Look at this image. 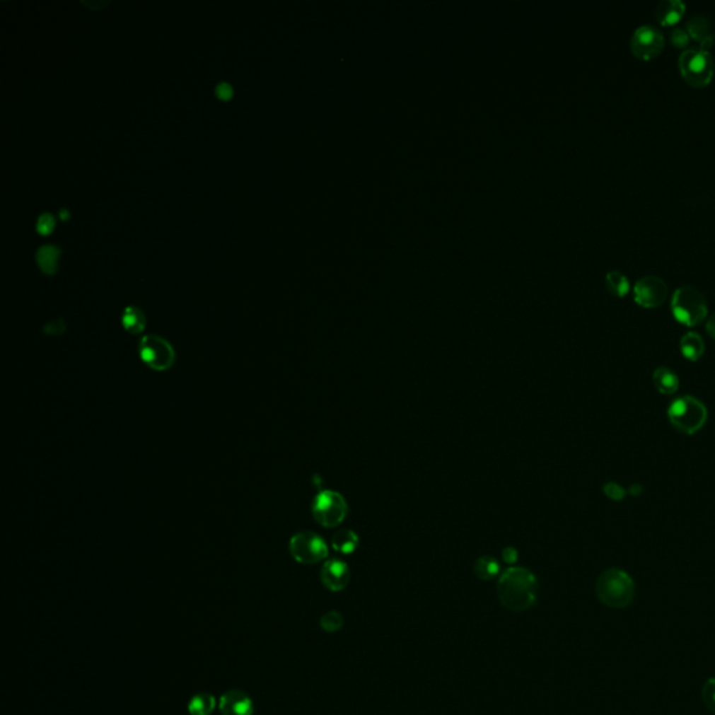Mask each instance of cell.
Here are the masks:
<instances>
[{
  "mask_svg": "<svg viewBox=\"0 0 715 715\" xmlns=\"http://www.w3.org/2000/svg\"><path fill=\"white\" fill-rule=\"evenodd\" d=\"M497 597L511 610H527L537 603L538 581L525 567H510L499 577Z\"/></svg>",
  "mask_w": 715,
  "mask_h": 715,
  "instance_id": "6da1fadb",
  "label": "cell"
},
{
  "mask_svg": "<svg viewBox=\"0 0 715 715\" xmlns=\"http://www.w3.org/2000/svg\"><path fill=\"white\" fill-rule=\"evenodd\" d=\"M595 593L604 605L622 609L633 603L636 584L627 571L613 567L601 573L595 584Z\"/></svg>",
  "mask_w": 715,
  "mask_h": 715,
  "instance_id": "7a4b0ae2",
  "label": "cell"
},
{
  "mask_svg": "<svg viewBox=\"0 0 715 715\" xmlns=\"http://www.w3.org/2000/svg\"><path fill=\"white\" fill-rule=\"evenodd\" d=\"M706 405L692 395H683L673 400L668 407L669 424L683 435L697 434L707 421Z\"/></svg>",
  "mask_w": 715,
  "mask_h": 715,
  "instance_id": "3957f363",
  "label": "cell"
},
{
  "mask_svg": "<svg viewBox=\"0 0 715 715\" xmlns=\"http://www.w3.org/2000/svg\"><path fill=\"white\" fill-rule=\"evenodd\" d=\"M670 308L675 319L689 327L700 325L707 316L706 298L692 285L679 286L673 292Z\"/></svg>",
  "mask_w": 715,
  "mask_h": 715,
  "instance_id": "277c9868",
  "label": "cell"
},
{
  "mask_svg": "<svg viewBox=\"0 0 715 715\" xmlns=\"http://www.w3.org/2000/svg\"><path fill=\"white\" fill-rule=\"evenodd\" d=\"M679 69L693 86L707 84L714 74V59L707 50L689 48L679 56Z\"/></svg>",
  "mask_w": 715,
  "mask_h": 715,
  "instance_id": "5b68a950",
  "label": "cell"
},
{
  "mask_svg": "<svg viewBox=\"0 0 715 715\" xmlns=\"http://www.w3.org/2000/svg\"><path fill=\"white\" fill-rule=\"evenodd\" d=\"M312 513L320 525L332 528L345 520L348 504L341 494L335 491H322L313 500Z\"/></svg>",
  "mask_w": 715,
  "mask_h": 715,
  "instance_id": "8992f818",
  "label": "cell"
},
{
  "mask_svg": "<svg viewBox=\"0 0 715 715\" xmlns=\"http://www.w3.org/2000/svg\"><path fill=\"white\" fill-rule=\"evenodd\" d=\"M289 553L298 563L315 564L327 557L329 548L322 537L310 531H303L291 538Z\"/></svg>",
  "mask_w": 715,
  "mask_h": 715,
  "instance_id": "52a82bcc",
  "label": "cell"
},
{
  "mask_svg": "<svg viewBox=\"0 0 715 715\" xmlns=\"http://www.w3.org/2000/svg\"><path fill=\"white\" fill-rule=\"evenodd\" d=\"M141 361L151 369L163 372L175 362V351L165 338L150 334L141 338L139 345Z\"/></svg>",
  "mask_w": 715,
  "mask_h": 715,
  "instance_id": "ba28073f",
  "label": "cell"
},
{
  "mask_svg": "<svg viewBox=\"0 0 715 715\" xmlns=\"http://www.w3.org/2000/svg\"><path fill=\"white\" fill-rule=\"evenodd\" d=\"M665 44V38L660 30L650 24H643L634 30L630 47L633 54L641 59H650L660 54Z\"/></svg>",
  "mask_w": 715,
  "mask_h": 715,
  "instance_id": "9c48e42d",
  "label": "cell"
},
{
  "mask_svg": "<svg viewBox=\"0 0 715 715\" xmlns=\"http://www.w3.org/2000/svg\"><path fill=\"white\" fill-rule=\"evenodd\" d=\"M668 285L658 275H644L634 285V301L643 308H656L665 302Z\"/></svg>",
  "mask_w": 715,
  "mask_h": 715,
  "instance_id": "30bf717a",
  "label": "cell"
},
{
  "mask_svg": "<svg viewBox=\"0 0 715 715\" xmlns=\"http://www.w3.org/2000/svg\"><path fill=\"white\" fill-rule=\"evenodd\" d=\"M320 580L325 584V587L330 591L338 593L342 591L349 580H351V571L349 567L345 562L338 560V559H331L327 560L320 570Z\"/></svg>",
  "mask_w": 715,
  "mask_h": 715,
  "instance_id": "8fae6325",
  "label": "cell"
},
{
  "mask_svg": "<svg viewBox=\"0 0 715 715\" xmlns=\"http://www.w3.org/2000/svg\"><path fill=\"white\" fill-rule=\"evenodd\" d=\"M222 715H253L255 706L252 699L242 690L226 692L220 699Z\"/></svg>",
  "mask_w": 715,
  "mask_h": 715,
  "instance_id": "7c38bea8",
  "label": "cell"
},
{
  "mask_svg": "<svg viewBox=\"0 0 715 715\" xmlns=\"http://www.w3.org/2000/svg\"><path fill=\"white\" fill-rule=\"evenodd\" d=\"M687 33L696 41L702 44L703 50H707L715 40L714 28L710 18L704 14H694L687 21Z\"/></svg>",
  "mask_w": 715,
  "mask_h": 715,
  "instance_id": "4fadbf2b",
  "label": "cell"
},
{
  "mask_svg": "<svg viewBox=\"0 0 715 715\" xmlns=\"http://www.w3.org/2000/svg\"><path fill=\"white\" fill-rule=\"evenodd\" d=\"M686 8V4L682 0H662L657 6L656 16L661 24L670 25L680 20Z\"/></svg>",
  "mask_w": 715,
  "mask_h": 715,
  "instance_id": "5bb4252c",
  "label": "cell"
},
{
  "mask_svg": "<svg viewBox=\"0 0 715 715\" xmlns=\"http://www.w3.org/2000/svg\"><path fill=\"white\" fill-rule=\"evenodd\" d=\"M704 349H706V345H704L703 338L694 331H687L680 338V352L689 361H693V362L699 361L703 356Z\"/></svg>",
  "mask_w": 715,
  "mask_h": 715,
  "instance_id": "9a60e30c",
  "label": "cell"
},
{
  "mask_svg": "<svg viewBox=\"0 0 715 715\" xmlns=\"http://www.w3.org/2000/svg\"><path fill=\"white\" fill-rule=\"evenodd\" d=\"M653 383L663 395H672L679 388V378L668 368H657L653 373Z\"/></svg>",
  "mask_w": 715,
  "mask_h": 715,
  "instance_id": "2e32d148",
  "label": "cell"
},
{
  "mask_svg": "<svg viewBox=\"0 0 715 715\" xmlns=\"http://www.w3.org/2000/svg\"><path fill=\"white\" fill-rule=\"evenodd\" d=\"M359 545V538L355 531L352 530H341L337 531L332 538H331V547L332 550L342 554H349L354 553Z\"/></svg>",
  "mask_w": 715,
  "mask_h": 715,
  "instance_id": "e0dca14e",
  "label": "cell"
},
{
  "mask_svg": "<svg viewBox=\"0 0 715 715\" xmlns=\"http://www.w3.org/2000/svg\"><path fill=\"white\" fill-rule=\"evenodd\" d=\"M122 325L130 334H139L146 329V316L139 308L127 306L122 315Z\"/></svg>",
  "mask_w": 715,
  "mask_h": 715,
  "instance_id": "ac0fdd59",
  "label": "cell"
},
{
  "mask_svg": "<svg viewBox=\"0 0 715 715\" xmlns=\"http://www.w3.org/2000/svg\"><path fill=\"white\" fill-rule=\"evenodd\" d=\"M59 256H60V249H57L52 245H47V246H42L37 252V262L44 273L54 274L57 270Z\"/></svg>",
  "mask_w": 715,
  "mask_h": 715,
  "instance_id": "d6986e66",
  "label": "cell"
},
{
  "mask_svg": "<svg viewBox=\"0 0 715 715\" xmlns=\"http://www.w3.org/2000/svg\"><path fill=\"white\" fill-rule=\"evenodd\" d=\"M500 571V566L495 557L482 556L474 564V573L481 580H492Z\"/></svg>",
  "mask_w": 715,
  "mask_h": 715,
  "instance_id": "ffe728a7",
  "label": "cell"
},
{
  "mask_svg": "<svg viewBox=\"0 0 715 715\" xmlns=\"http://www.w3.org/2000/svg\"><path fill=\"white\" fill-rule=\"evenodd\" d=\"M216 709V699L209 693L194 696L189 703V713L192 715H210Z\"/></svg>",
  "mask_w": 715,
  "mask_h": 715,
  "instance_id": "44dd1931",
  "label": "cell"
},
{
  "mask_svg": "<svg viewBox=\"0 0 715 715\" xmlns=\"http://www.w3.org/2000/svg\"><path fill=\"white\" fill-rule=\"evenodd\" d=\"M606 288L609 289L610 293L616 296H623L629 292L630 284L626 275L619 273V272H609L605 275Z\"/></svg>",
  "mask_w": 715,
  "mask_h": 715,
  "instance_id": "7402d4cb",
  "label": "cell"
},
{
  "mask_svg": "<svg viewBox=\"0 0 715 715\" xmlns=\"http://www.w3.org/2000/svg\"><path fill=\"white\" fill-rule=\"evenodd\" d=\"M344 624V617L339 612H335V610H330L327 612L326 615L322 616L320 619V626L323 630L329 632V633H334L337 630H339Z\"/></svg>",
  "mask_w": 715,
  "mask_h": 715,
  "instance_id": "603a6c76",
  "label": "cell"
},
{
  "mask_svg": "<svg viewBox=\"0 0 715 715\" xmlns=\"http://www.w3.org/2000/svg\"><path fill=\"white\" fill-rule=\"evenodd\" d=\"M702 697L704 702V706L715 714V678L707 679V682L703 686L702 690Z\"/></svg>",
  "mask_w": 715,
  "mask_h": 715,
  "instance_id": "cb8c5ba5",
  "label": "cell"
},
{
  "mask_svg": "<svg viewBox=\"0 0 715 715\" xmlns=\"http://www.w3.org/2000/svg\"><path fill=\"white\" fill-rule=\"evenodd\" d=\"M689 40H690V35L686 28L678 27V28H673L670 33V41L673 42V45H676L679 48L686 47L689 44Z\"/></svg>",
  "mask_w": 715,
  "mask_h": 715,
  "instance_id": "d4e9b609",
  "label": "cell"
},
{
  "mask_svg": "<svg viewBox=\"0 0 715 715\" xmlns=\"http://www.w3.org/2000/svg\"><path fill=\"white\" fill-rule=\"evenodd\" d=\"M54 228H55V219L51 214L45 213L40 217L38 223H37V231L41 235H50L54 231Z\"/></svg>",
  "mask_w": 715,
  "mask_h": 715,
  "instance_id": "484cf974",
  "label": "cell"
},
{
  "mask_svg": "<svg viewBox=\"0 0 715 715\" xmlns=\"http://www.w3.org/2000/svg\"><path fill=\"white\" fill-rule=\"evenodd\" d=\"M604 491H605L606 496L613 500H620L626 494L624 489L622 487H619L617 484H606Z\"/></svg>",
  "mask_w": 715,
  "mask_h": 715,
  "instance_id": "4316f807",
  "label": "cell"
},
{
  "mask_svg": "<svg viewBox=\"0 0 715 715\" xmlns=\"http://www.w3.org/2000/svg\"><path fill=\"white\" fill-rule=\"evenodd\" d=\"M216 94L217 97L222 100V101H228L232 98V87L228 84V83H221L220 86L216 88Z\"/></svg>",
  "mask_w": 715,
  "mask_h": 715,
  "instance_id": "83f0119b",
  "label": "cell"
},
{
  "mask_svg": "<svg viewBox=\"0 0 715 715\" xmlns=\"http://www.w3.org/2000/svg\"><path fill=\"white\" fill-rule=\"evenodd\" d=\"M503 559L507 563H514L517 560V552L514 548H506L503 550Z\"/></svg>",
  "mask_w": 715,
  "mask_h": 715,
  "instance_id": "f1b7e54d",
  "label": "cell"
},
{
  "mask_svg": "<svg viewBox=\"0 0 715 715\" xmlns=\"http://www.w3.org/2000/svg\"><path fill=\"white\" fill-rule=\"evenodd\" d=\"M706 330L710 334V337H713L715 339V313L710 316V319L707 320L706 323Z\"/></svg>",
  "mask_w": 715,
  "mask_h": 715,
  "instance_id": "f546056e",
  "label": "cell"
},
{
  "mask_svg": "<svg viewBox=\"0 0 715 715\" xmlns=\"http://www.w3.org/2000/svg\"><path fill=\"white\" fill-rule=\"evenodd\" d=\"M59 216H60V219H62V220L63 221H66L67 220V219H69V217H70V214H69V210H62Z\"/></svg>",
  "mask_w": 715,
  "mask_h": 715,
  "instance_id": "4dcf8cb0",
  "label": "cell"
}]
</instances>
